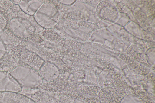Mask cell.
I'll return each mask as SVG.
<instances>
[{
    "label": "cell",
    "instance_id": "8",
    "mask_svg": "<svg viewBox=\"0 0 155 103\" xmlns=\"http://www.w3.org/2000/svg\"><path fill=\"white\" fill-rule=\"evenodd\" d=\"M113 82L114 87L127 91L128 85L122 77L119 74L114 76Z\"/></svg>",
    "mask_w": 155,
    "mask_h": 103
},
{
    "label": "cell",
    "instance_id": "7",
    "mask_svg": "<svg viewBox=\"0 0 155 103\" xmlns=\"http://www.w3.org/2000/svg\"><path fill=\"white\" fill-rule=\"evenodd\" d=\"M19 6L23 12L29 14H33L35 7L33 1L27 0L21 1Z\"/></svg>",
    "mask_w": 155,
    "mask_h": 103
},
{
    "label": "cell",
    "instance_id": "11",
    "mask_svg": "<svg viewBox=\"0 0 155 103\" xmlns=\"http://www.w3.org/2000/svg\"><path fill=\"white\" fill-rule=\"evenodd\" d=\"M87 99L88 103H104L100 100L97 96Z\"/></svg>",
    "mask_w": 155,
    "mask_h": 103
},
{
    "label": "cell",
    "instance_id": "9",
    "mask_svg": "<svg viewBox=\"0 0 155 103\" xmlns=\"http://www.w3.org/2000/svg\"><path fill=\"white\" fill-rule=\"evenodd\" d=\"M7 24V20L4 15L0 12V31L4 29Z\"/></svg>",
    "mask_w": 155,
    "mask_h": 103
},
{
    "label": "cell",
    "instance_id": "5",
    "mask_svg": "<svg viewBox=\"0 0 155 103\" xmlns=\"http://www.w3.org/2000/svg\"><path fill=\"white\" fill-rule=\"evenodd\" d=\"M0 103H35L20 92H0Z\"/></svg>",
    "mask_w": 155,
    "mask_h": 103
},
{
    "label": "cell",
    "instance_id": "4",
    "mask_svg": "<svg viewBox=\"0 0 155 103\" xmlns=\"http://www.w3.org/2000/svg\"><path fill=\"white\" fill-rule=\"evenodd\" d=\"M21 89L18 82L9 73L0 71V92H20Z\"/></svg>",
    "mask_w": 155,
    "mask_h": 103
},
{
    "label": "cell",
    "instance_id": "10",
    "mask_svg": "<svg viewBox=\"0 0 155 103\" xmlns=\"http://www.w3.org/2000/svg\"><path fill=\"white\" fill-rule=\"evenodd\" d=\"M7 52L6 47L0 38V59H1Z\"/></svg>",
    "mask_w": 155,
    "mask_h": 103
},
{
    "label": "cell",
    "instance_id": "6",
    "mask_svg": "<svg viewBox=\"0 0 155 103\" xmlns=\"http://www.w3.org/2000/svg\"><path fill=\"white\" fill-rule=\"evenodd\" d=\"M18 65L13 55L7 52L0 59V71L10 73Z\"/></svg>",
    "mask_w": 155,
    "mask_h": 103
},
{
    "label": "cell",
    "instance_id": "1",
    "mask_svg": "<svg viewBox=\"0 0 155 103\" xmlns=\"http://www.w3.org/2000/svg\"><path fill=\"white\" fill-rule=\"evenodd\" d=\"M9 73L22 89H34L37 85V74L29 66L25 64L19 65Z\"/></svg>",
    "mask_w": 155,
    "mask_h": 103
},
{
    "label": "cell",
    "instance_id": "12",
    "mask_svg": "<svg viewBox=\"0 0 155 103\" xmlns=\"http://www.w3.org/2000/svg\"><path fill=\"white\" fill-rule=\"evenodd\" d=\"M0 32H0V33H1Z\"/></svg>",
    "mask_w": 155,
    "mask_h": 103
},
{
    "label": "cell",
    "instance_id": "2",
    "mask_svg": "<svg viewBox=\"0 0 155 103\" xmlns=\"http://www.w3.org/2000/svg\"><path fill=\"white\" fill-rule=\"evenodd\" d=\"M127 91L114 87H105L100 90L97 97L104 103H120Z\"/></svg>",
    "mask_w": 155,
    "mask_h": 103
},
{
    "label": "cell",
    "instance_id": "3",
    "mask_svg": "<svg viewBox=\"0 0 155 103\" xmlns=\"http://www.w3.org/2000/svg\"><path fill=\"white\" fill-rule=\"evenodd\" d=\"M8 27L14 35L21 38L27 37L32 31L29 22L26 20L19 17L11 19L9 23Z\"/></svg>",
    "mask_w": 155,
    "mask_h": 103
}]
</instances>
